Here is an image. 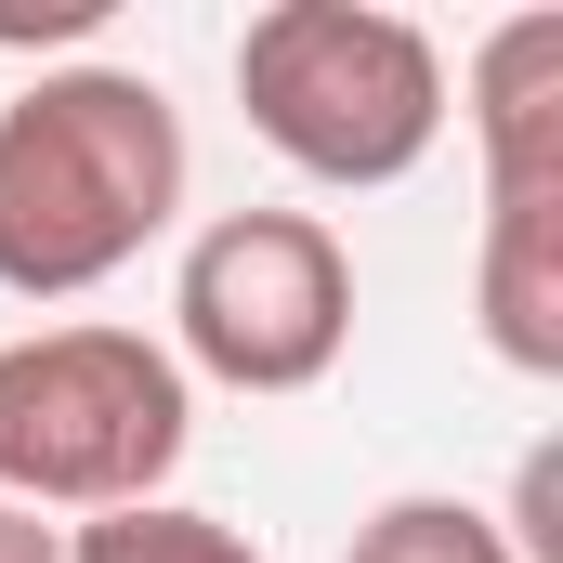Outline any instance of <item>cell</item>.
Masks as SVG:
<instances>
[{
    "label": "cell",
    "mask_w": 563,
    "mask_h": 563,
    "mask_svg": "<svg viewBox=\"0 0 563 563\" xmlns=\"http://www.w3.org/2000/svg\"><path fill=\"white\" fill-rule=\"evenodd\" d=\"M354 354V250L328 210H223L170 263V367L223 394H314Z\"/></svg>",
    "instance_id": "obj_4"
},
{
    "label": "cell",
    "mask_w": 563,
    "mask_h": 563,
    "mask_svg": "<svg viewBox=\"0 0 563 563\" xmlns=\"http://www.w3.org/2000/svg\"><path fill=\"white\" fill-rule=\"evenodd\" d=\"M472 328L511 380H563V197H485Z\"/></svg>",
    "instance_id": "obj_6"
},
{
    "label": "cell",
    "mask_w": 563,
    "mask_h": 563,
    "mask_svg": "<svg viewBox=\"0 0 563 563\" xmlns=\"http://www.w3.org/2000/svg\"><path fill=\"white\" fill-rule=\"evenodd\" d=\"M445 106L472 119L485 197H563V13H511V26H485V53L459 66Z\"/></svg>",
    "instance_id": "obj_5"
},
{
    "label": "cell",
    "mask_w": 563,
    "mask_h": 563,
    "mask_svg": "<svg viewBox=\"0 0 563 563\" xmlns=\"http://www.w3.org/2000/svg\"><path fill=\"white\" fill-rule=\"evenodd\" d=\"M66 563H276L250 525L197 511V498H144V511H92L66 525Z\"/></svg>",
    "instance_id": "obj_7"
},
{
    "label": "cell",
    "mask_w": 563,
    "mask_h": 563,
    "mask_svg": "<svg viewBox=\"0 0 563 563\" xmlns=\"http://www.w3.org/2000/svg\"><path fill=\"white\" fill-rule=\"evenodd\" d=\"M119 0H0V40L13 53H53V40H92Z\"/></svg>",
    "instance_id": "obj_10"
},
{
    "label": "cell",
    "mask_w": 563,
    "mask_h": 563,
    "mask_svg": "<svg viewBox=\"0 0 563 563\" xmlns=\"http://www.w3.org/2000/svg\"><path fill=\"white\" fill-rule=\"evenodd\" d=\"M0 563H66V525H40V511L0 498Z\"/></svg>",
    "instance_id": "obj_11"
},
{
    "label": "cell",
    "mask_w": 563,
    "mask_h": 563,
    "mask_svg": "<svg viewBox=\"0 0 563 563\" xmlns=\"http://www.w3.org/2000/svg\"><path fill=\"white\" fill-rule=\"evenodd\" d=\"M498 538H511V563H563V445H538V459L511 472V511H498Z\"/></svg>",
    "instance_id": "obj_9"
},
{
    "label": "cell",
    "mask_w": 563,
    "mask_h": 563,
    "mask_svg": "<svg viewBox=\"0 0 563 563\" xmlns=\"http://www.w3.org/2000/svg\"><path fill=\"white\" fill-rule=\"evenodd\" d=\"M341 563H511V538H498L485 498H432L420 485V498H380Z\"/></svg>",
    "instance_id": "obj_8"
},
{
    "label": "cell",
    "mask_w": 563,
    "mask_h": 563,
    "mask_svg": "<svg viewBox=\"0 0 563 563\" xmlns=\"http://www.w3.org/2000/svg\"><path fill=\"white\" fill-rule=\"evenodd\" d=\"M184 106L144 66H40L0 106V288L79 301L184 223Z\"/></svg>",
    "instance_id": "obj_1"
},
{
    "label": "cell",
    "mask_w": 563,
    "mask_h": 563,
    "mask_svg": "<svg viewBox=\"0 0 563 563\" xmlns=\"http://www.w3.org/2000/svg\"><path fill=\"white\" fill-rule=\"evenodd\" d=\"M236 106L301 184L380 197L445 144V40L380 0H263L236 26Z\"/></svg>",
    "instance_id": "obj_2"
},
{
    "label": "cell",
    "mask_w": 563,
    "mask_h": 563,
    "mask_svg": "<svg viewBox=\"0 0 563 563\" xmlns=\"http://www.w3.org/2000/svg\"><path fill=\"white\" fill-rule=\"evenodd\" d=\"M184 445H197V380L170 367V341L106 328V314L0 341V498L13 511H40V525L144 511V498H170Z\"/></svg>",
    "instance_id": "obj_3"
}]
</instances>
